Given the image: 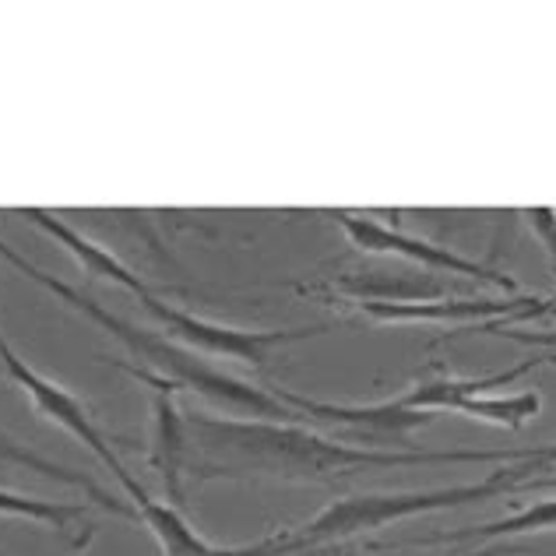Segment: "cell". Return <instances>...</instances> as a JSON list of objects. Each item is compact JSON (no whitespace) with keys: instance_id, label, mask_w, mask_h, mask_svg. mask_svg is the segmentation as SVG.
<instances>
[{"instance_id":"cell-1","label":"cell","mask_w":556,"mask_h":556,"mask_svg":"<svg viewBox=\"0 0 556 556\" xmlns=\"http://www.w3.org/2000/svg\"><path fill=\"white\" fill-rule=\"evenodd\" d=\"M187 476L190 479H278V482H325L374 468L408 465H490L525 462L535 447L510 451H370L345 444L292 422L232 419V416H187Z\"/></svg>"},{"instance_id":"cell-2","label":"cell","mask_w":556,"mask_h":556,"mask_svg":"<svg viewBox=\"0 0 556 556\" xmlns=\"http://www.w3.org/2000/svg\"><path fill=\"white\" fill-rule=\"evenodd\" d=\"M0 257H4L11 268H18L25 278H33L36 286L50 289L56 300L71 306V311H78L81 317H89L92 325H99L106 334H113V339L121 342L130 356H135L138 363H144L141 370H149L155 377L169 380V384H177V391L198 394V399L226 408V413H243V419L292 422V427H303V422H306L296 408H289L282 399H275L271 391H261V388L247 384V380H240V377H229L223 370H215L208 359L194 353V349L173 342L169 334H163V331H149V328L130 325L127 317L106 311V306H102L99 300H92L89 292L67 286L64 278H53L50 271H42L39 265H33V261L22 257L4 240H0ZM138 363H135V367H138Z\"/></svg>"},{"instance_id":"cell-3","label":"cell","mask_w":556,"mask_h":556,"mask_svg":"<svg viewBox=\"0 0 556 556\" xmlns=\"http://www.w3.org/2000/svg\"><path fill=\"white\" fill-rule=\"evenodd\" d=\"M518 472L515 462L507 468L501 465L490 479L482 482H465V486H444V490H416V493H359V496H345V501H334L320 510L317 518H311L300 529L286 532L289 553H303V549H317L325 543H345V539L384 529V525L405 521V518H419V515H433V510H451V507H465V504H482L493 501V496L515 493L518 490Z\"/></svg>"},{"instance_id":"cell-4","label":"cell","mask_w":556,"mask_h":556,"mask_svg":"<svg viewBox=\"0 0 556 556\" xmlns=\"http://www.w3.org/2000/svg\"><path fill=\"white\" fill-rule=\"evenodd\" d=\"M141 306L149 311L163 334H169L173 342H180L187 349H194L198 356H223L232 363H247V367H265L271 359L275 349L292 345V342H306V339H320L328 334L331 325H311V328H237V325H218V320H204L180 306H169L155 296V292H141Z\"/></svg>"},{"instance_id":"cell-5","label":"cell","mask_w":556,"mask_h":556,"mask_svg":"<svg viewBox=\"0 0 556 556\" xmlns=\"http://www.w3.org/2000/svg\"><path fill=\"white\" fill-rule=\"evenodd\" d=\"M0 367H4V374L28 394V399H33V408H36V413H39L42 419H47V422H56V427L67 430L71 437H78V441H81L85 447H89L102 465L110 468L113 479L121 482L127 496L141 486V482L124 468L121 455H116V447L110 444V437L99 430V422L92 419L89 408L81 405V399H75V394L64 391L61 384H53L50 377L36 374L18 353H14L11 342L4 339V334H0Z\"/></svg>"},{"instance_id":"cell-6","label":"cell","mask_w":556,"mask_h":556,"mask_svg":"<svg viewBox=\"0 0 556 556\" xmlns=\"http://www.w3.org/2000/svg\"><path fill=\"white\" fill-rule=\"evenodd\" d=\"M275 399H282L289 408L306 422H317V427H334L345 433V441H356V447H370V451H422L408 441V433L433 422L437 413H419V408H402L394 402L384 405H331V402H317L306 399L296 391H271Z\"/></svg>"},{"instance_id":"cell-7","label":"cell","mask_w":556,"mask_h":556,"mask_svg":"<svg viewBox=\"0 0 556 556\" xmlns=\"http://www.w3.org/2000/svg\"><path fill=\"white\" fill-rule=\"evenodd\" d=\"M331 223L339 226L345 237H349V243H356L359 251H370V254H399V257L416 261V265L430 268V271H447V275L476 278V282H490V286H501L507 292H518V282L507 271H496L490 265H479V261L462 257V254L447 251V247H441V243L408 237V232L391 229V226L377 223V218H370V215L339 208V212H331Z\"/></svg>"},{"instance_id":"cell-8","label":"cell","mask_w":556,"mask_h":556,"mask_svg":"<svg viewBox=\"0 0 556 556\" xmlns=\"http://www.w3.org/2000/svg\"><path fill=\"white\" fill-rule=\"evenodd\" d=\"M110 367L124 370L127 377L141 380L152 391V444H149V465L155 468V476L163 479L166 504L184 510L187 493V458H190V441H187V416L177 408V384L155 377L149 370L135 367V363H110Z\"/></svg>"},{"instance_id":"cell-9","label":"cell","mask_w":556,"mask_h":556,"mask_svg":"<svg viewBox=\"0 0 556 556\" xmlns=\"http://www.w3.org/2000/svg\"><path fill=\"white\" fill-rule=\"evenodd\" d=\"M306 296H339V303L380 300V303H419V300H447L458 296V286L447 275L433 271H349L320 286H300Z\"/></svg>"},{"instance_id":"cell-10","label":"cell","mask_w":556,"mask_h":556,"mask_svg":"<svg viewBox=\"0 0 556 556\" xmlns=\"http://www.w3.org/2000/svg\"><path fill=\"white\" fill-rule=\"evenodd\" d=\"M539 367H546V356H529L518 367H510L504 374H490V377H451V374H437L419 380L413 391H405L394 399V405L402 408H419V413H458V405L468 399H479L501 384H515L525 374H532Z\"/></svg>"},{"instance_id":"cell-11","label":"cell","mask_w":556,"mask_h":556,"mask_svg":"<svg viewBox=\"0 0 556 556\" xmlns=\"http://www.w3.org/2000/svg\"><path fill=\"white\" fill-rule=\"evenodd\" d=\"M22 215L33 223L36 229H42L47 237H53L56 243L64 247V251L78 261V265L89 271V275H99V278H110V282L116 286H124L127 292H135V296H141V292H149V282L138 275V271H130L127 265L116 254H110L106 247H99L96 240H89L85 232H78L75 226H67L64 218H56L53 212L47 208H22Z\"/></svg>"},{"instance_id":"cell-12","label":"cell","mask_w":556,"mask_h":556,"mask_svg":"<svg viewBox=\"0 0 556 556\" xmlns=\"http://www.w3.org/2000/svg\"><path fill=\"white\" fill-rule=\"evenodd\" d=\"M4 468H25V472H36V476L50 479V482H64V486L81 490L85 496H92V504H99L102 510H110V515L138 521L135 504H124V501H116V496H110L89 472H81V468H71V465H61V462H53L47 455H39V451L25 447L18 437H11L8 430H0V472H4Z\"/></svg>"},{"instance_id":"cell-13","label":"cell","mask_w":556,"mask_h":556,"mask_svg":"<svg viewBox=\"0 0 556 556\" xmlns=\"http://www.w3.org/2000/svg\"><path fill=\"white\" fill-rule=\"evenodd\" d=\"M0 518H22L33 525H47V529L56 532H71L75 525L89 518V507L67 501H47V496H28L0 486Z\"/></svg>"},{"instance_id":"cell-14","label":"cell","mask_w":556,"mask_h":556,"mask_svg":"<svg viewBox=\"0 0 556 556\" xmlns=\"http://www.w3.org/2000/svg\"><path fill=\"white\" fill-rule=\"evenodd\" d=\"M535 532H556V501L532 504L504 521L472 525V529H462V532H441V535H433L430 543H458V539H501L504 543V539L535 535Z\"/></svg>"},{"instance_id":"cell-15","label":"cell","mask_w":556,"mask_h":556,"mask_svg":"<svg viewBox=\"0 0 556 556\" xmlns=\"http://www.w3.org/2000/svg\"><path fill=\"white\" fill-rule=\"evenodd\" d=\"M539 408H543V394L518 391V394H504V399H486V394H479V399L462 402L458 413L482 419V422H493V427H504V430H521L525 422L539 416Z\"/></svg>"},{"instance_id":"cell-16","label":"cell","mask_w":556,"mask_h":556,"mask_svg":"<svg viewBox=\"0 0 556 556\" xmlns=\"http://www.w3.org/2000/svg\"><path fill=\"white\" fill-rule=\"evenodd\" d=\"M476 331L486 334H501V339L521 342V345H535L546 349V367H556V331H525V328H510V325H496V320H486V325H476Z\"/></svg>"},{"instance_id":"cell-17","label":"cell","mask_w":556,"mask_h":556,"mask_svg":"<svg viewBox=\"0 0 556 556\" xmlns=\"http://www.w3.org/2000/svg\"><path fill=\"white\" fill-rule=\"evenodd\" d=\"M525 215H529L532 232H535L539 240H543L546 254L556 261V212H553V208H529Z\"/></svg>"},{"instance_id":"cell-18","label":"cell","mask_w":556,"mask_h":556,"mask_svg":"<svg viewBox=\"0 0 556 556\" xmlns=\"http://www.w3.org/2000/svg\"><path fill=\"white\" fill-rule=\"evenodd\" d=\"M556 465V444H539L532 451V458H525V462H515V472L518 479H532L535 472H543V468H553Z\"/></svg>"},{"instance_id":"cell-19","label":"cell","mask_w":556,"mask_h":556,"mask_svg":"<svg viewBox=\"0 0 556 556\" xmlns=\"http://www.w3.org/2000/svg\"><path fill=\"white\" fill-rule=\"evenodd\" d=\"M521 490H556V476H532V479L518 482L515 493H521Z\"/></svg>"}]
</instances>
